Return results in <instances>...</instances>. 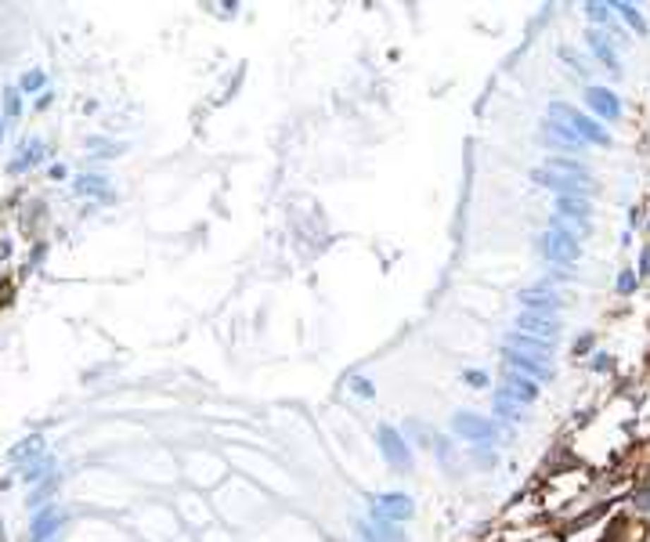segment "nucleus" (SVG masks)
<instances>
[{
	"label": "nucleus",
	"mask_w": 650,
	"mask_h": 542,
	"mask_svg": "<svg viewBox=\"0 0 650 542\" xmlns=\"http://www.w3.org/2000/svg\"><path fill=\"white\" fill-rule=\"evenodd\" d=\"M589 347H593V340H589V336H582V340L574 343V355H578V350H589Z\"/></svg>",
	"instance_id": "17"
},
{
	"label": "nucleus",
	"mask_w": 650,
	"mask_h": 542,
	"mask_svg": "<svg viewBox=\"0 0 650 542\" xmlns=\"http://www.w3.org/2000/svg\"><path fill=\"white\" fill-rule=\"evenodd\" d=\"M556 210L567 213L571 220H582V225H585V217H589V203H585L582 196H560V199H556Z\"/></svg>",
	"instance_id": "8"
},
{
	"label": "nucleus",
	"mask_w": 650,
	"mask_h": 542,
	"mask_svg": "<svg viewBox=\"0 0 650 542\" xmlns=\"http://www.w3.org/2000/svg\"><path fill=\"white\" fill-rule=\"evenodd\" d=\"M618 290H622V293H632V290H636V275H632V271H622V278H618Z\"/></svg>",
	"instance_id": "15"
},
{
	"label": "nucleus",
	"mask_w": 650,
	"mask_h": 542,
	"mask_svg": "<svg viewBox=\"0 0 650 542\" xmlns=\"http://www.w3.org/2000/svg\"><path fill=\"white\" fill-rule=\"evenodd\" d=\"M593 47H596V54H600V58L607 61V66H610V69H618V58H614V47L607 44V37H603V33H593Z\"/></svg>",
	"instance_id": "11"
},
{
	"label": "nucleus",
	"mask_w": 650,
	"mask_h": 542,
	"mask_svg": "<svg viewBox=\"0 0 650 542\" xmlns=\"http://www.w3.org/2000/svg\"><path fill=\"white\" fill-rule=\"evenodd\" d=\"M542 253H546L553 264H571L578 257V246H574V239L564 228H549L542 235Z\"/></svg>",
	"instance_id": "2"
},
{
	"label": "nucleus",
	"mask_w": 650,
	"mask_h": 542,
	"mask_svg": "<svg viewBox=\"0 0 650 542\" xmlns=\"http://www.w3.org/2000/svg\"><path fill=\"white\" fill-rule=\"evenodd\" d=\"M553 119H560L564 126H571V134L578 138V141H593V145H607V134L600 131V126L589 119V116H582L578 109H567V105H553Z\"/></svg>",
	"instance_id": "1"
},
{
	"label": "nucleus",
	"mask_w": 650,
	"mask_h": 542,
	"mask_svg": "<svg viewBox=\"0 0 650 542\" xmlns=\"http://www.w3.org/2000/svg\"><path fill=\"white\" fill-rule=\"evenodd\" d=\"M495 408H499L502 416H510V420H520V405H517V401H510V398H506V391H499V398H495Z\"/></svg>",
	"instance_id": "13"
},
{
	"label": "nucleus",
	"mask_w": 650,
	"mask_h": 542,
	"mask_svg": "<svg viewBox=\"0 0 650 542\" xmlns=\"http://www.w3.org/2000/svg\"><path fill=\"white\" fill-rule=\"evenodd\" d=\"M8 300H11V282H4V285H0V307H4Z\"/></svg>",
	"instance_id": "16"
},
{
	"label": "nucleus",
	"mask_w": 650,
	"mask_h": 542,
	"mask_svg": "<svg viewBox=\"0 0 650 542\" xmlns=\"http://www.w3.org/2000/svg\"><path fill=\"white\" fill-rule=\"evenodd\" d=\"M455 434L467 437V441H491L495 437V423L474 416V412H462V416H455Z\"/></svg>",
	"instance_id": "4"
},
{
	"label": "nucleus",
	"mask_w": 650,
	"mask_h": 542,
	"mask_svg": "<svg viewBox=\"0 0 650 542\" xmlns=\"http://www.w3.org/2000/svg\"><path fill=\"white\" fill-rule=\"evenodd\" d=\"M600 514H603V506H596V509H589V514H585V517H574L571 524H564V528H560V535H571V531H578V528H585V524H593V521H596Z\"/></svg>",
	"instance_id": "12"
},
{
	"label": "nucleus",
	"mask_w": 650,
	"mask_h": 542,
	"mask_svg": "<svg viewBox=\"0 0 650 542\" xmlns=\"http://www.w3.org/2000/svg\"><path fill=\"white\" fill-rule=\"evenodd\" d=\"M380 437H383V444H387V459L390 463H409V452H405V444H401V437L394 434V430H380Z\"/></svg>",
	"instance_id": "10"
},
{
	"label": "nucleus",
	"mask_w": 650,
	"mask_h": 542,
	"mask_svg": "<svg viewBox=\"0 0 650 542\" xmlns=\"http://www.w3.org/2000/svg\"><path fill=\"white\" fill-rule=\"evenodd\" d=\"M520 300L528 304V314H546L549 318V311H556V297L553 293H524Z\"/></svg>",
	"instance_id": "9"
},
{
	"label": "nucleus",
	"mask_w": 650,
	"mask_h": 542,
	"mask_svg": "<svg viewBox=\"0 0 650 542\" xmlns=\"http://www.w3.org/2000/svg\"><path fill=\"white\" fill-rule=\"evenodd\" d=\"M517 329H535L542 343H553L556 340V322H553V318H546V314H528V311H524L517 318Z\"/></svg>",
	"instance_id": "7"
},
{
	"label": "nucleus",
	"mask_w": 650,
	"mask_h": 542,
	"mask_svg": "<svg viewBox=\"0 0 650 542\" xmlns=\"http://www.w3.org/2000/svg\"><path fill=\"white\" fill-rule=\"evenodd\" d=\"M506 398H513L517 405H528V401H535L538 398V379H531V376H517L513 369H510V376H506Z\"/></svg>",
	"instance_id": "5"
},
{
	"label": "nucleus",
	"mask_w": 650,
	"mask_h": 542,
	"mask_svg": "<svg viewBox=\"0 0 650 542\" xmlns=\"http://www.w3.org/2000/svg\"><path fill=\"white\" fill-rule=\"evenodd\" d=\"M618 11L625 15V22H629L632 29H639V33H646V22H643V15H639L636 8H629V4H618Z\"/></svg>",
	"instance_id": "14"
},
{
	"label": "nucleus",
	"mask_w": 650,
	"mask_h": 542,
	"mask_svg": "<svg viewBox=\"0 0 650 542\" xmlns=\"http://www.w3.org/2000/svg\"><path fill=\"white\" fill-rule=\"evenodd\" d=\"M596 369H610V358L607 355H596Z\"/></svg>",
	"instance_id": "18"
},
{
	"label": "nucleus",
	"mask_w": 650,
	"mask_h": 542,
	"mask_svg": "<svg viewBox=\"0 0 650 542\" xmlns=\"http://www.w3.org/2000/svg\"><path fill=\"white\" fill-rule=\"evenodd\" d=\"M373 517L376 521H405V517H412V502L405 499V495H376L373 499Z\"/></svg>",
	"instance_id": "3"
},
{
	"label": "nucleus",
	"mask_w": 650,
	"mask_h": 542,
	"mask_svg": "<svg viewBox=\"0 0 650 542\" xmlns=\"http://www.w3.org/2000/svg\"><path fill=\"white\" fill-rule=\"evenodd\" d=\"M585 102L593 105V112H600V116H607V119H618V116H622V105H618V98H614L607 87H589V90H585Z\"/></svg>",
	"instance_id": "6"
}]
</instances>
